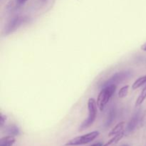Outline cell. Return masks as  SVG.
<instances>
[{"label":"cell","mask_w":146,"mask_h":146,"mask_svg":"<svg viewBox=\"0 0 146 146\" xmlns=\"http://www.w3.org/2000/svg\"><path fill=\"white\" fill-rule=\"evenodd\" d=\"M116 86H117L115 85H110L103 87L102 90L98 94L96 101L98 108L101 111H104L105 106L107 105L113 95L115 94Z\"/></svg>","instance_id":"cell-1"},{"label":"cell","mask_w":146,"mask_h":146,"mask_svg":"<svg viewBox=\"0 0 146 146\" xmlns=\"http://www.w3.org/2000/svg\"><path fill=\"white\" fill-rule=\"evenodd\" d=\"M97 107L98 106L96 100L93 98H90L88 101V118L81 123V126L79 127V131H84L93 125L96 118Z\"/></svg>","instance_id":"cell-2"},{"label":"cell","mask_w":146,"mask_h":146,"mask_svg":"<svg viewBox=\"0 0 146 146\" xmlns=\"http://www.w3.org/2000/svg\"><path fill=\"white\" fill-rule=\"evenodd\" d=\"M99 134L100 133L98 131H96L88 133L85 134V135H81V136L76 137V138L68 141L65 144V146H77L86 145V144H88L89 143L92 142L94 140H95L99 135Z\"/></svg>","instance_id":"cell-3"},{"label":"cell","mask_w":146,"mask_h":146,"mask_svg":"<svg viewBox=\"0 0 146 146\" xmlns=\"http://www.w3.org/2000/svg\"><path fill=\"white\" fill-rule=\"evenodd\" d=\"M29 18L27 17H16L13 18L4 29V35H9L14 31H15L17 29L19 28L21 25L25 23L28 22Z\"/></svg>","instance_id":"cell-4"},{"label":"cell","mask_w":146,"mask_h":146,"mask_svg":"<svg viewBox=\"0 0 146 146\" xmlns=\"http://www.w3.org/2000/svg\"><path fill=\"white\" fill-rule=\"evenodd\" d=\"M145 115V111H144V112H142V111H137V112L134 114L133 116L131 118L129 123H128V125H127L126 128L127 133H130L133 132V131H135V128L138 127V125L142 124Z\"/></svg>","instance_id":"cell-5"},{"label":"cell","mask_w":146,"mask_h":146,"mask_svg":"<svg viewBox=\"0 0 146 146\" xmlns=\"http://www.w3.org/2000/svg\"><path fill=\"white\" fill-rule=\"evenodd\" d=\"M130 76H131V73L128 72V71H121V72L115 73L104 84L103 87L110 85L117 86L118 84L125 81Z\"/></svg>","instance_id":"cell-6"},{"label":"cell","mask_w":146,"mask_h":146,"mask_svg":"<svg viewBox=\"0 0 146 146\" xmlns=\"http://www.w3.org/2000/svg\"><path fill=\"white\" fill-rule=\"evenodd\" d=\"M124 126H125V122H124V121L118 123L111 130V132L108 133V136H115V135L121 133V132H123Z\"/></svg>","instance_id":"cell-7"},{"label":"cell","mask_w":146,"mask_h":146,"mask_svg":"<svg viewBox=\"0 0 146 146\" xmlns=\"http://www.w3.org/2000/svg\"><path fill=\"white\" fill-rule=\"evenodd\" d=\"M16 140L13 135H7L1 138L0 146H12L15 143Z\"/></svg>","instance_id":"cell-8"},{"label":"cell","mask_w":146,"mask_h":146,"mask_svg":"<svg viewBox=\"0 0 146 146\" xmlns=\"http://www.w3.org/2000/svg\"><path fill=\"white\" fill-rule=\"evenodd\" d=\"M124 135H125V133L123 131V132H121V133L115 135L113 138H111V139L110 140L108 143H106L105 145H103V146H115L118 142H119L120 141H121V139H122L123 138Z\"/></svg>","instance_id":"cell-9"},{"label":"cell","mask_w":146,"mask_h":146,"mask_svg":"<svg viewBox=\"0 0 146 146\" xmlns=\"http://www.w3.org/2000/svg\"><path fill=\"white\" fill-rule=\"evenodd\" d=\"M115 108H111L109 111L108 113V116L106 118V121L105 125L106 127L110 126L111 124L113 123V121H115Z\"/></svg>","instance_id":"cell-10"},{"label":"cell","mask_w":146,"mask_h":146,"mask_svg":"<svg viewBox=\"0 0 146 146\" xmlns=\"http://www.w3.org/2000/svg\"><path fill=\"white\" fill-rule=\"evenodd\" d=\"M146 83V75L143 76L138 78L135 82L133 83V84L132 85V89L135 90L138 89V88L141 87L142 86H143Z\"/></svg>","instance_id":"cell-11"},{"label":"cell","mask_w":146,"mask_h":146,"mask_svg":"<svg viewBox=\"0 0 146 146\" xmlns=\"http://www.w3.org/2000/svg\"><path fill=\"white\" fill-rule=\"evenodd\" d=\"M6 133L9 135H19L20 134V131L19 128L16 125H9L6 128Z\"/></svg>","instance_id":"cell-12"},{"label":"cell","mask_w":146,"mask_h":146,"mask_svg":"<svg viewBox=\"0 0 146 146\" xmlns=\"http://www.w3.org/2000/svg\"><path fill=\"white\" fill-rule=\"evenodd\" d=\"M145 98H146V86L143 88V91H141L140 96H138V98H137L136 101H135V106L136 107L140 106L144 102Z\"/></svg>","instance_id":"cell-13"},{"label":"cell","mask_w":146,"mask_h":146,"mask_svg":"<svg viewBox=\"0 0 146 146\" xmlns=\"http://www.w3.org/2000/svg\"><path fill=\"white\" fill-rule=\"evenodd\" d=\"M128 90H129V86L128 85L123 86L118 92V97L120 98H123L126 97L128 94Z\"/></svg>","instance_id":"cell-14"},{"label":"cell","mask_w":146,"mask_h":146,"mask_svg":"<svg viewBox=\"0 0 146 146\" xmlns=\"http://www.w3.org/2000/svg\"><path fill=\"white\" fill-rule=\"evenodd\" d=\"M27 1H29V0H16L15 1L17 5H18V7H20V6L24 5Z\"/></svg>","instance_id":"cell-15"},{"label":"cell","mask_w":146,"mask_h":146,"mask_svg":"<svg viewBox=\"0 0 146 146\" xmlns=\"http://www.w3.org/2000/svg\"><path fill=\"white\" fill-rule=\"evenodd\" d=\"M6 121H7V116L3 114L1 115V127H3V125L5 123Z\"/></svg>","instance_id":"cell-16"},{"label":"cell","mask_w":146,"mask_h":146,"mask_svg":"<svg viewBox=\"0 0 146 146\" xmlns=\"http://www.w3.org/2000/svg\"><path fill=\"white\" fill-rule=\"evenodd\" d=\"M141 50H142V51H146V42L144 43V44H143L142 46H141Z\"/></svg>","instance_id":"cell-17"},{"label":"cell","mask_w":146,"mask_h":146,"mask_svg":"<svg viewBox=\"0 0 146 146\" xmlns=\"http://www.w3.org/2000/svg\"><path fill=\"white\" fill-rule=\"evenodd\" d=\"M91 146H103V143H102L99 142V143H97L94 144V145H92Z\"/></svg>","instance_id":"cell-18"},{"label":"cell","mask_w":146,"mask_h":146,"mask_svg":"<svg viewBox=\"0 0 146 146\" xmlns=\"http://www.w3.org/2000/svg\"><path fill=\"white\" fill-rule=\"evenodd\" d=\"M123 146H128V145H123Z\"/></svg>","instance_id":"cell-19"},{"label":"cell","mask_w":146,"mask_h":146,"mask_svg":"<svg viewBox=\"0 0 146 146\" xmlns=\"http://www.w3.org/2000/svg\"><path fill=\"white\" fill-rule=\"evenodd\" d=\"M43 1H44V0H43Z\"/></svg>","instance_id":"cell-20"}]
</instances>
